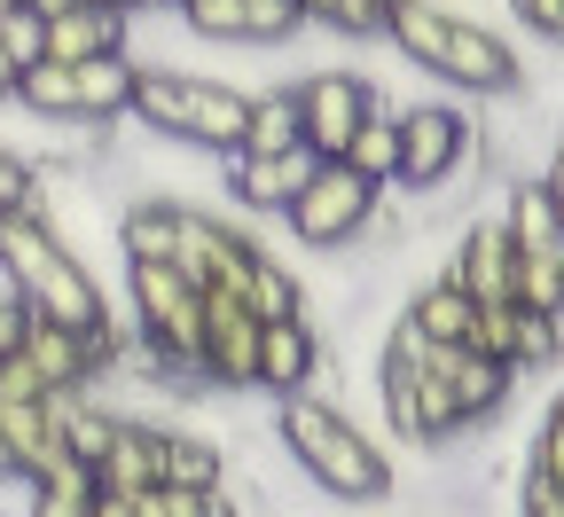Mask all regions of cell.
<instances>
[{
	"instance_id": "6da1fadb",
	"label": "cell",
	"mask_w": 564,
	"mask_h": 517,
	"mask_svg": "<svg viewBox=\"0 0 564 517\" xmlns=\"http://www.w3.org/2000/svg\"><path fill=\"white\" fill-rule=\"evenodd\" d=\"M384 40L415 63V71H432L440 87H455V95H510V87H525V63H518V47L502 40V32H486L478 17H463V9H447V0H392L384 9Z\"/></svg>"
},
{
	"instance_id": "7a4b0ae2",
	"label": "cell",
	"mask_w": 564,
	"mask_h": 517,
	"mask_svg": "<svg viewBox=\"0 0 564 517\" xmlns=\"http://www.w3.org/2000/svg\"><path fill=\"white\" fill-rule=\"evenodd\" d=\"M274 439H282V455H291L329 502H392L400 471L384 455V439H369L361 423H352L337 400L322 392H291V400H274Z\"/></svg>"
},
{
	"instance_id": "3957f363",
	"label": "cell",
	"mask_w": 564,
	"mask_h": 517,
	"mask_svg": "<svg viewBox=\"0 0 564 517\" xmlns=\"http://www.w3.org/2000/svg\"><path fill=\"white\" fill-rule=\"evenodd\" d=\"M0 282L40 314V322H63V330H102L110 322V299L95 267L70 251L40 212H0Z\"/></svg>"
},
{
	"instance_id": "277c9868",
	"label": "cell",
	"mask_w": 564,
	"mask_h": 517,
	"mask_svg": "<svg viewBox=\"0 0 564 517\" xmlns=\"http://www.w3.org/2000/svg\"><path fill=\"white\" fill-rule=\"evenodd\" d=\"M141 133L173 141V150H196V158H228L243 141V118H251V95L228 87V79H204V71H165V63H141V87H133V110H126Z\"/></svg>"
},
{
	"instance_id": "5b68a950",
	"label": "cell",
	"mask_w": 564,
	"mask_h": 517,
	"mask_svg": "<svg viewBox=\"0 0 564 517\" xmlns=\"http://www.w3.org/2000/svg\"><path fill=\"white\" fill-rule=\"evenodd\" d=\"M502 236H510V299L533 306V314H556L564 322V204L541 189V173L510 181V212H502Z\"/></svg>"
},
{
	"instance_id": "8992f818",
	"label": "cell",
	"mask_w": 564,
	"mask_h": 517,
	"mask_svg": "<svg viewBox=\"0 0 564 517\" xmlns=\"http://www.w3.org/2000/svg\"><path fill=\"white\" fill-rule=\"evenodd\" d=\"M126 314H133V337L150 360H173V368H196V345H204V290L173 267V259H126Z\"/></svg>"
},
{
	"instance_id": "52a82bcc",
	"label": "cell",
	"mask_w": 564,
	"mask_h": 517,
	"mask_svg": "<svg viewBox=\"0 0 564 517\" xmlns=\"http://www.w3.org/2000/svg\"><path fill=\"white\" fill-rule=\"evenodd\" d=\"M384 189L361 181L345 158H314V173L299 181V196L282 204V219H291V244L299 251H352V236L377 219Z\"/></svg>"
},
{
	"instance_id": "ba28073f",
	"label": "cell",
	"mask_w": 564,
	"mask_h": 517,
	"mask_svg": "<svg viewBox=\"0 0 564 517\" xmlns=\"http://www.w3.org/2000/svg\"><path fill=\"white\" fill-rule=\"evenodd\" d=\"M470 150H478V133L455 103H400V173H392V189H408V196L440 189L447 173L470 165Z\"/></svg>"
},
{
	"instance_id": "9c48e42d",
	"label": "cell",
	"mask_w": 564,
	"mask_h": 517,
	"mask_svg": "<svg viewBox=\"0 0 564 517\" xmlns=\"http://www.w3.org/2000/svg\"><path fill=\"white\" fill-rule=\"evenodd\" d=\"M259 259V236L236 228V219L204 212V204H181V228H173V267L196 282V290H243Z\"/></svg>"
},
{
	"instance_id": "30bf717a",
	"label": "cell",
	"mask_w": 564,
	"mask_h": 517,
	"mask_svg": "<svg viewBox=\"0 0 564 517\" xmlns=\"http://www.w3.org/2000/svg\"><path fill=\"white\" fill-rule=\"evenodd\" d=\"M196 368L212 392H251L259 377V314L243 306V290H204V345H196Z\"/></svg>"
},
{
	"instance_id": "8fae6325",
	"label": "cell",
	"mask_w": 564,
	"mask_h": 517,
	"mask_svg": "<svg viewBox=\"0 0 564 517\" xmlns=\"http://www.w3.org/2000/svg\"><path fill=\"white\" fill-rule=\"evenodd\" d=\"M291 95H299V150L306 158H345L352 126H361L369 103H377V87L361 71H314V79H299Z\"/></svg>"
},
{
	"instance_id": "7c38bea8",
	"label": "cell",
	"mask_w": 564,
	"mask_h": 517,
	"mask_svg": "<svg viewBox=\"0 0 564 517\" xmlns=\"http://www.w3.org/2000/svg\"><path fill=\"white\" fill-rule=\"evenodd\" d=\"M432 368H440V385L455 392L463 431H470V423H494V416L518 400V385H525L510 360H494V353H478V345H432Z\"/></svg>"
},
{
	"instance_id": "4fadbf2b",
	"label": "cell",
	"mask_w": 564,
	"mask_h": 517,
	"mask_svg": "<svg viewBox=\"0 0 564 517\" xmlns=\"http://www.w3.org/2000/svg\"><path fill=\"white\" fill-rule=\"evenodd\" d=\"M510 274H518V259H510L502 219L470 212L463 228H455V251H447V282H455V290H470L478 306H502V299H510Z\"/></svg>"
},
{
	"instance_id": "5bb4252c",
	"label": "cell",
	"mask_w": 564,
	"mask_h": 517,
	"mask_svg": "<svg viewBox=\"0 0 564 517\" xmlns=\"http://www.w3.org/2000/svg\"><path fill=\"white\" fill-rule=\"evenodd\" d=\"M322 385V322H259V377L251 392L291 400Z\"/></svg>"
},
{
	"instance_id": "9a60e30c",
	"label": "cell",
	"mask_w": 564,
	"mask_h": 517,
	"mask_svg": "<svg viewBox=\"0 0 564 517\" xmlns=\"http://www.w3.org/2000/svg\"><path fill=\"white\" fill-rule=\"evenodd\" d=\"M0 439L17 455V478H47L63 463V423H55V392H32V400H0Z\"/></svg>"
},
{
	"instance_id": "2e32d148",
	"label": "cell",
	"mask_w": 564,
	"mask_h": 517,
	"mask_svg": "<svg viewBox=\"0 0 564 517\" xmlns=\"http://www.w3.org/2000/svg\"><path fill=\"white\" fill-rule=\"evenodd\" d=\"M314 173V158L306 150H282V158H251V150H228V196L243 204V212H274L282 219V204L299 196V181Z\"/></svg>"
},
{
	"instance_id": "e0dca14e",
	"label": "cell",
	"mask_w": 564,
	"mask_h": 517,
	"mask_svg": "<svg viewBox=\"0 0 564 517\" xmlns=\"http://www.w3.org/2000/svg\"><path fill=\"white\" fill-rule=\"evenodd\" d=\"M133 87H141V63L118 47V55H87L70 63V110H79L87 126H110L133 110Z\"/></svg>"
},
{
	"instance_id": "ac0fdd59",
	"label": "cell",
	"mask_w": 564,
	"mask_h": 517,
	"mask_svg": "<svg viewBox=\"0 0 564 517\" xmlns=\"http://www.w3.org/2000/svg\"><path fill=\"white\" fill-rule=\"evenodd\" d=\"M243 306H251L259 322H314V290H306V274L282 259V251L259 244V259H251V274H243Z\"/></svg>"
},
{
	"instance_id": "d6986e66",
	"label": "cell",
	"mask_w": 564,
	"mask_h": 517,
	"mask_svg": "<svg viewBox=\"0 0 564 517\" xmlns=\"http://www.w3.org/2000/svg\"><path fill=\"white\" fill-rule=\"evenodd\" d=\"M126 32H133V17H110V9H95V0H79V9L47 17V55H55V63L118 55V47H126Z\"/></svg>"
},
{
	"instance_id": "ffe728a7",
	"label": "cell",
	"mask_w": 564,
	"mask_h": 517,
	"mask_svg": "<svg viewBox=\"0 0 564 517\" xmlns=\"http://www.w3.org/2000/svg\"><path fill=\"white\" fill-rule=\"evenodd\" d=\"M95 486H110V494H141V486H158V423L118 416L110 448H102V463H95Z\"/></svg>"
},
{
	"instance_id": "44dd1931",
	"label": "cell",
	"mask_w": 564,
	"mask_h": 517,
	"mask_svg": "<svg viewBox=\"0 0 564 517\" xmlns=\"http://www.w3.org/2000/svg\"><path fill=\"white\" fill-rule=\"evenodd\" d=\"M408 330L423 337V345H463L470 337V322H478V299H470V290H455L447 274L440 282H423V290H408Z\"/></svg>"
},
{
	"instance_id": "7402d4cb",
	"label": "cell",
	"mask_w": 564,
	"mask_h": 517,
	"mask_svg": "<svg viewBox=\"0 0 564 517\" xmlns=\"http://www.w3.org/2000/svg\"><path fill=\"white\" fill-rule=\"evenodd\" d=\"M345 165L361 181H377V189H392V173H400V103H384V95L369 103V118L345 141Z\"/></svg>"
},
{
	"instance_id": "603a6c76",
	"label": "cell",
	"mask_w": 564,
	"mask_h": 517,
	"mask_svg": "<svg viewBox=\"0 0 564 517\" xmlns=\"http://www.w3.org/2000/svg\"><path fill=\"white\" fill-rule=\"evenodd\" d=\"M173 228H181V196L150 189L118 212V251L126 259H173Z\"/></svg>"
},
{
	"instance_id": "cb8c5ba5",
	"label": "cell",
	"mask_w": 564,
	"mask_h": 517,
	"mask_svg": "<svg viewBox=\"0 0 564 517\" xmlns=\"http://www.w3.org/2000/svg\"><path fill=\"white\" fill-rule=\"evenodd\" d=\"M236 150H251V158H282V150H299V95H291V87H259Z\"/></svg>"
},
{
	"instance_id": "d4e9b609",
	"label": "cell",
	"mask_w": 564,
	"mask_h": 517,
	"mask_svg": "<svg viewBox=\"0 0 564 517\" xmlns=\"http://www.w3.org/2000/svg\"><path fill=\"white\" fill-rule=\"evenodd\" d=\"M133 517H243L236 509V486L220 478V486H141L133 494Z\"/></svg>"
},
{
	"instance_id": "484cf974",
	"label": "cell",
	"mask_w": 564,
	"mask_h": 517,
	"mask_svg": "<svg viewBox=\"0 0 564 517\" xmlns=\"http://www.w3.org/2000/svg\"><path fill=\"white\" fill-rule=\"evenodd\" d=\"M87 509H95V471L70 463V455H63L47 478L24 486V517H87Z\"/></svg>"
},
{
	"instance_id": "4316f807",
	"label": "cell",
	"mask_w": 564,
	"mask_h": 517,
	"mask_svg": "<svg viewBox=\"0 0 564 517\" xmlns=\"http://www.w3.org/2000/svg\"><path fill=\"white\" fill-rule=\"evenodd\" d=\"M556 360H564V322L533 314V306H510V368L533 377V368H556Z\"/></svg>"
},
{
	"instance_id": "83f0119b",
	"label": "cell",
	"mask_w": 564,
	"mask_h": 517,
	"mask_svg": "<svg viewBox=\"0 0 564 517\" xmlns=\"http://www.w3.org/2000/svg\"><path fill=\"white\" fill-rule=\"evenodd\" d=\"M525 471L533 478H549V486H564V392L533 416V431H525Z\"/></svg>"
},
{
	"instance_id": "f1b7e54d",
	"label": "cell",
	"mask_w": 564,
	"mask_h": 517,
	"mask_svg": "<svg viewBox=\"0 0 564 517\" xmlns=\"http://www.w3.org/2000/svg\"><path fill=\"white\" fill-rule=\"evenodd\" d=\"M299 32H306L299 0H243V47H282Z\"/></svg>"
},
{
	"instance_id": "f546056e",
	"label": "cell",
	"mask_w": 564,
	"mask_h": 517,
	"mask_svg": "<svg viewBox=\"0 0 564 517\" xmlns=\"http://www.w3.org/2000/svg\"><path fill=\"white\" fill-rule=\"evenodd\" d=\"M0 212H40V165L17 141H0Z\"/></svg>"
},
{
	"instance_id": "4dcf8cb0",
	"label": "cell",
	"mask_w": 564,
	"mask_h": 517,
	"mask_svg": "<svg viewBox=\"0 0 564 517\" xmlns=\"http://www.w3.org/2000/svg\"><path fill=\"white\" fill-rule=\"evenodd\" d=\"M196 40H243V0H181L173 9Z\"/></svg>"
},
{
	"instance_id": "1f68e13d",
	"label": "cell",
	"mask_w": 564,
	"mask_h": 517,
	"mask_svg": "<svg viewBox=\"0 0 564 517\" xmlns=\"http://www.w3.org/2000/svg\"><path fill=\"white\" fill-rule=\"evenodd\" d=\"M0 55H9L17 71H32V63L47 55V24H40V17L24 9V0H17L9 17H0Z\"/></svg>"
},
{
	"instance_id": "d6a6232c",
	"label": "cell",
	"mask_w": 564,
	"mask_h": 517,
	"mask_svg": "<svg viewBox=\"0 0 564 517\" xmlns=\"http://www.w3.org/2000/svg\"><path fill=\"white\" fill-rule=\"evenodd\" d=\"M510 17H518L525 32H541V40L564 47V0H510Z\"/></svg>"
},
{
	"instance_id": "836d02e7",
	"label": "cell",
	"mask_w": 564,
	"mask_h": 517,
	"mask_svg": "<svg viewBox=\"0 0 564 517\" xmlns=\"http://www.w3.org/2000/svg\"><path fill=\"white\" fill-rule=\"evenodd\" d=\"M518 517H564V486H549V478H518Z\"/></svg>"
},
{
	"instance_id": "e575fe53",
	"label": "cell",
	"mask_w": 564,
	"mask_h": 517,
	"mask_svg": "<svg viewBox=\"0 0 564 517\" xmlns=\"http://www.w3.org/2000/svg\"><path fill=\"white\" fill-rule=\"evenodd\" d=\"M24 330H32V306L17 299L9 282H0V353H17V345H24Z\"/></svg>"
},
{
	"instance_id": "d590c367",
	"label": "cell",
	"mask_w": 564,
	"mask_h": 517,
	"mask_svg": "<svg viewBox=\"0 0 564 517\" xmlns=\"http://www.w3.org/2000/svg\"><path fill=\"white\" fill-rule=\"evenodd\" d=\"M541 189L564 204V126H556V141H549V165H541Z\"/></svg>"
},
{
	"instance_id": "8d00e7d4",
	"label": "cell",
	"mask_w": 564,
	"mask_h": 517,
	"mask_svg": "<svg viewBox=\"0 0 564 517\" xmlns=\"http://www.w3.org/2000/svg\"><path fill=\"white\" fill-rule=\"evenodd\" d=\"M87 517H133V494H110V486H95V509Z\"/></svg>"
},
{
	"instance_id": "74e56055",
	"label": "cell",
	"mask_w": 564,
	"mask_h": 517,
	"mask_svg": "<svg viewBox=\"0 0 564 517\" xmlns=\"http://www.w3.org/2000/svg\"><path fill=\"white\" fill-rule=\"evenodd\" d=\"M299 17H306V24H329V17H337V0H299Z\"/></svg>"
},
{
	"instance_id": "f35d334b",
	"label": "cell",
	"mask_w": 564,
	"mask_h": 517,
	"mask_svg": "<svg viewBox=\"0 0 564 517\" xmlns=\"http://www.w3.org/2000/svg\"><path fill=\"white\" fill-rule=\"evenodd\" d=\"M17 79H24V71H17L9 55H0V103H17Z\"/></svg>"
},
{
	"instance_id": "ab89813d",
	"label": "cell",
	"mask_w": 564,
	"mask_h": 517,
	"mask_svg": "<svg viewBox=\"0 0 564 517\" xmlns=\"http://www.w3.org/2000/svg\"><path fill=\"white\" fill-rule=\"evenodd\" d=\"M95 9H110V17H150V0H95Z\"/></svg>"
},
{
	"instance_id": "60d3db41",
	"label": "cell",
	"mask_w": 564,
	"mask_h": 517,
	"mask_svg": "<svg viewBox=\"0 0 564 517\" xmlns=\"http://www.w3.org/2000/svg\"><path fill=\"white\" fill-rule=\"evenodd\" d=\"M24 9H32V17L47 24V17H63V9H79V0H24Z\"/></svg>"
},
{
	"instance_id": "b9f144b4",
	"label": "cell",
	"mask_w": 564,
	"mask_h": 517,
	"mask_svg": "<svg viewBox=\"0 0 564 517\" xmlns=\"http://www.w3.org/2000/svg\"><path fill=\"white\" fill-rule=\"evenodd\" d=\"M0 486H24V478H17V455H9V439H0Z\"/></svg>"
},
{
	"instance_id": "7bdbcfd3",
	"label": "cell",
	"mask_w": 564,
	"mask_h": 517,
	"mask_svg": "<svg viewBox=\"0 0 564 517\" xmlns=\"http://www.w3.org/2000/svg\"><path fill=\"white\" fill-rule=\"evenodd\" d=\"M173 9H181V0H150V17H173Z\"/></svg>"
},
{
	"instance_id": "ee69618b",
	"label": "cell",
	"mask_w": 564,
	"mask_h": 517,
	"mask_svg": "<svg viewBox=\"0 0 564 517\" xmlns=\"http://www.w3.org/2000/svg\"><path fill=\"white\" fill-rule=\"evenodd\" d=\"M9 9H17V0H0V17H9Z\"/></svg>"
},
{
	"instance_id": "f6af8a7d",
	"label": "cell",
	"mask_w": 564,
	"mask_h": 517,
	"mask_svg": "<svg viewBox=\"0 0 564 517\" xmlns=\"http://www.w3.org/2000/svg\"><path fill=\"white\" fill-rule=\"evenodd\" d=\"M384 9H392V0H384Z\"/></svg>"
}]
</instances>
